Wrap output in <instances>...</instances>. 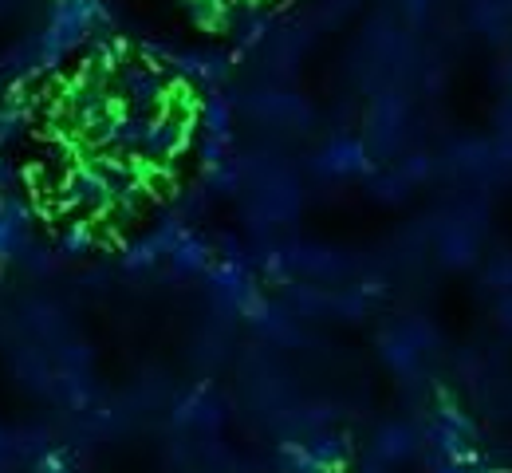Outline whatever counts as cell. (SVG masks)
<instances>
[{
	"label": "cell",
	"instance_id": "cell-1",
	"mask_svg": "<svg viewBox=\"0 0 512 473\" xmlns=\"http://www.w3.org/2000/svg\"><path fill=\"white\" fill-rule=\"evenodd\" d=\"M32 194L71 233H119L178 190L197 138V91L162 56L99 44L64 60L24 127Z\"/></svg>",
	"mask_w": 512,
	"mask_h": 473
},
{
	"label": "cell",
	"instance_id": "cell-2",
	"mask_svg": "<svg viewBox=\"0 0 512 473\" xmlns=\"http://www.w3.org/2000/svg\"><path fill=\"white\" fill-rule=\"evenodd\" d=\"M178 8H186L190 16L205 20V24H229V20H241V16H256L280 0H170Z\"/></svg>",
	"mask_w": 512,
	"mask_h": 473
}]
</instances>
